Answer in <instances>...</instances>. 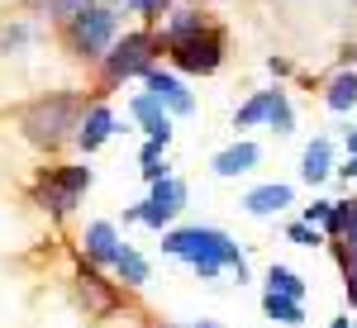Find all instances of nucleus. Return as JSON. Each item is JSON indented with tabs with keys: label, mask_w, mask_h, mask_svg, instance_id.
<instances>
[{
	"label": "nucleus",
	"mask_w": 357,
	"mask_h": 328,
	"mask_svg": "<svg viewBox=\"0 0 357 328\" xmlns=\"http://www.w3.org/2000/svg\"><path fill=\"white\" fill-rule=\"evenodd\" d=\"M162 252H167V257L191 262L205 281L220 276V272H234L238 281H248L243 252H238V243H234L224 228H172V233L162 238Z\"/></svg>",
	"instance_id": "1"
},
{
	"label": "nucleus",
	"mask_w": 357,
	"mask_h": 328,
	"mask_svg": "<svg viewBox=\"0 0 357 328\" xmlns=\"http://www.w3.org/2000/svg\"><path fill=\"white\" fill-rule=\"evenodd\" d=\"M77 124H82V100L77 95H48V100L29 105L20 129L33 148H57V143H67L77 134Z\"/></svg>",
	"instance_id": "2"
},
{
	"label": "nucleus",
	"mask_w": 357,
	"mask_h": 328,
	"mask_svg": "<svg viewBox=\"0 0 357 328\" xmlns=\"http://www.w3.org/2000/svg\"><path fill=\"white\" fill-rule=\"evenodd\" d=\"M114 33H119V15L110 5H77L67 15V38H72V48L82 57H105Z\"/></svg>",
	"instance_id": "3"
},
{
	"label": "nucleus",
	"mask_w": 357,
	"mask_h": 328,
	"mask_svg": "<svg viewBox=\"0 0 357 328\" xmlns=\"http://www.w3.org/2000/svg\"><path fill=\"white\" fill-rule=\"evenodd\" d=\"M86 191H91V166H57V171L38 176V200L53 214H67Z\"/></svg>",
	"instance_id": "4"
},
{
	"label": "nucleus",
	"mask_w": 357,
	"mask_h": 328,
	"mask_svg": "<svg viewBox=\"0 0 357 328\" xmlns=\"http://www.w3.org/2000/svg\"><path fill=\"white\" fill-rule=\"evenodd\" d=\"M167 53H172V62H176L181 72H200V77H210V72L224 62V38L205 24L200 33L181 38V43H167Z\"/></svg>",
	"instance_id": "5"
},
{
	"label": "nucleus",
	"mask_w": 357,
	"mask_h": 328,
	"mask_svg": "<svg viewBox=\"0 0 357 328\" xmlns=\"http://www.w3.org/2000/svg\"><path fill=\"white\" fill-rule=\"evenodd\" d=\"M153 33H124V38H114L110 53H105V77L110 81H124V77H138V72H148L153 67Z\"/></svg>",
	"instance_id": "6"
},
{
	"label": "nucleus",
	"mask_w": 357,
	"mask_h": 328,
	"mask_svg": "<svg viewBox=\"0 0 357 328\" xmlns=\"http://www.w3.org/2000/svg\"><path fill=\"white\" fill-rule=\"evenodd\" d=\"M143 77H148V91H143V95H153L167 114H191L195 109V95L176 81V77H167V72H158V67H148Z\"/></svg>",
	"instance_id": "7"
},
{
	"label": "nucleus",
	"mask_w": 357,
	"mask_h": 328,
	"mask_svg": "<svg viewBox=\"0 0 357 328\" xmlns=\"http://www.w3.org/2000/svg\"><path fill=\"white\" fill-rule=\"evenodd\" d=\"M110 134H119V129H114V114L105 105H91L82 114V124H77V134H72V138H77V148H82V153H96Z\"/></svg>",
	"instance_id": "8"
},
{
	"label": "nucleus",
	"mask_w": 357,
	"mask_h": 328,
	"mask_svg": "<svg viewBox=\"0 0 357 328\" xmlns=\"http://www.w3.org/2000/svg\"><path fill=\"white\" fill-rule=\"evenodd\" d=\"M119 247H124V238H119V228L114 224H91L86 228V257L96 262V267H114V257H119Z\"/></svg>",
	"instance_id": "9"
},
{
	"label": "nucleus",
	"mask_w": 357,
	"mask_h": 328,
	"mask_svg": "<svg viewBox=\"0 0 357 328\" xmlns=\"http://www.w3.org/2000/svg\"><path fill=\"white\" fill-rule=\"evenodd\" d=\"M134 119L138 124H143V129H148V138H153V143H172V114H167L162 105H158V100H153V95H134Z\"/></svg>",
	"instance_id": "10"
},
{
	"label": "nucleus",
	"mask_w": 357,
	"mask_h": 328,
	"mask_svg": "<svg viewBox=\"0 0 357 328\" xmlns=\"http://www.w3.org/2000/svg\"><path fill=\"white\" fill-rule=\"evenodd\" d=\"M291 200H296V195H291V186L272 181V186H257V191H248L243 210H248V214H257V219H267V214H281Z\"/></svg>",
	"instance_id": "11"
},
{
	"label": "nucleus",
	"mask_w": 357,
	"mask_h": 328,
	"mask_svg": "<svg viewBox=\"0 0 357 328\" xmlns=\"http://www.w3.org/2000/svg\"><path fill=\"white\" fill-rule=\"evenodd\" d=\"M257 143H234V148H224L220 157H215V176H243L257 166Z\"/></svg>",
	"instance_id": "12"
},
{
	"label": "nucleus",
	"mask_w": 357,
	"mask_h": 328,
	"mask_svg": "<svg viewBox=\"0 0 357 328\" xmlns=\"http://www.w3.org/2000/svg\"><path fill=\"white\" fill-rule=\"evenodd\" d=\"M329 157H333V143H329V138H314V143L305 148V157H301V176L310 181V186H319V181H324V176L333 171Z\"/></svg>",
	"instance_id": "13"
},
{
	"label": "nucleus",
	"mask_w": 357,
	"mask_h": 328,
	"mask_svg": "<svg viewBox=\"0 0 357 328\" xmlns=\"http://www.w3.org/2000/svg\"><path fill=\"white\" fill-rule=\"evenodd\" d=\"M324 105L333 109V114H348V109L357 105V72H338L329 81V91H324Z\"/></svg>",
	"instance_id": "14"
},
{
	"label": "nucleus",
	"mask_w": 357,
	"mask_h": 328,
	"mask_svg": "<svg viewBox=\"0 0 357 328\" xmlns=\"http://www.w3.org/2000/svg\"><path fill=\"white\" fill-rule=\"evenodd\" d=\"M148 205H158V210H167V214H176V210L186 205V186H181L176 176H162V181H153Z\"/></svg>",
	"instance_id": "15"
},
{
	"label": "nucleus",
	"mask_w": 357,
	"mask_h": 328,
	"mask_svg": "<svg viewBox=\"0 0 357 328\" xmlns=\"http://www.w3.org/2000/svg\"><path fill=\"white\" fill-rule=\"evenodd\" d=\"M262 309H267V319H276V324H286V328H296V324H305V309H301V300H286V295H262Z\"/></svg>",
	"instance_id": "16"
},
{
	"label": "nucleus",
	"mask_w": 357,
	"mask_h": 328,
	"mask_svg": "<svg viewBox=\"0 0 357 328\" xmlns=\"http://www.w3.org/2000/svg\"><path fill=\"white\" fill-rule=\"evenodd\" d=\"M114 272H119V281H124V286H148V262H143V257H138L129 243L119 247V257H114Z\"/></svg>",
	"instance_id": "17"
},
{
	"label": "nucleus",
	"mask_w": 357,
	"mask_h": 328,
	"mask_svg": "<svg viewBox=\"0 0 357 328\" xmlns=\"http://www.w3.org/2000/svg\"><path fill=\"white\" fill-rule=\"evenodd\" d=\"M267 124H272V134H291V129H296V109L286 100V91H272V100H267Z\"/></svg>",
	"instance_id": "18"
},
{
	"label": "nucleus",
	"mask_w": 357,
	"mask_h": 328,
	"mask_svg": "<svg viewBox=\"0 0 357 328\" xmlns=\"http://www.w3.org/2000/svg\"><path fill=\"white\" fill-rule=\"evenodd\" d=\"M267 290H272V295H286V300H301L305 281L291 272V267H272V272H267Z\"/></svg>",
	"instance_id": "19"
},
{
	"label": "nucleus",
	"mask_w": 357,
	"mask_h": 328,
	"mask_svg": "<svg viewBox=\"0 0 357 328\" xmlns=\"http://www.w3.org/2000/svg\"><path fill=\"white\" fill-rule=\"evenodd\" d=\"M200 29H205V19H200V15L176 10V15H172V24H167V43H181V38H191V33H200Z\"/></svg>",
	"instance_id": "20"
},
{
	"label": "nucleus",
	"mask_w": 357,
	"mask_h": 328,
	"mask_svg": "<svg viewBox=\"0 0 357 328\" xmlns=\"http://www.w3.org/2000/svg\"><path fill=\"white\" fill-rule=\"evenodd\" d=\"M267 100H272V91H257L243 109H238V119H234V129H252V124H262L267 119Z\"/></svg>",
	"instance_id": "21"
},
{
	"label": "nucleus",
	"mask_w": 357,
	"mask_h": 328,
	"mask_svg": "<svg viewBox=\"0 0 357 328\" xmlns=\"http://www.w3.org/2000/svg\"><path fill=\"white\" fill-rule=\"evenodd\" d=\"M348 219H353V205L333 200V205H329V219H324V233H329V238H343V233H348Z\"/></svg>",
	"instance_id": "22"
},
{
	"label": "nucleus",
	"mask_w": 357,
	"mask_h": 328,
	"mask_svg": "<svg viewBox=\"0 0 357 328\" xmlns=\"http://www.w3.org/2000/svg\"><path fill=\"white\" fill-rule=\"evenodd\" d=\"M286 238H291V243H301V247H319V243H324V233H319L314 224H291V228H286Z\"/></svg>",
	"instance_id": "23"
},
{
	"label": "nucleus",
	"mask_w": 357,
	"mask_h": 328,
	"mask_svg": "<svg viewBox=\"0 0 357 328\" xmlns=\"http://www.w3.org/2000/svg\"><path fill=\"white\" fill-rule=\"evenodd\" d=\"M329 205H333V200H314V205H305V219H301V224H314V228H319V224L329 219Z\"/></svg>",
	"instance_id": "24"
},
{
	"label": "nucleus",
	"mask_w": 357,
	"mask_h": 328,
	"mask_svg": "<svg viewBox=\"0 0 357 328\" xmlns=\"http://www.w3.org/2000/svg\"><path fill=\"white\" fill-rule=\"evenodd\" d=\"M29 38V29H10V33H0V48H20Z\"/></svg>",
	"instance_id": "25"
},
{
	"label": "nucleus",
	"mask_w": 357,
	"mask_h": 328,
	"mask_svg": "<svg viewBox=\"0 0 357 328\" xmlns=\"http://www.w3.org/2000/svg\"><path fill=\"white\" fill-rule=\"evenodd\" d=\"M153 162H162V143L148 138V143H143V166H153Z\"/></svg>",
	"instance_id": "26"
},
{
	"label": "nucleus",
	"mask_w": 357,
	"mask_h": 328,
	"mask_svg": "<svg viewBox=\"0 0 357 328\" xmlns=\"http://www.w3.org/2000/svg\"><path fill=\"white\" fill-rule=\"evenodd\" d=\"M143 15H158V10H167V0H134Z\"/></svg>",
	"instance_id": "27"
},
{
	"label": "nucleus",
	"mask_w": 357,
	"mask_h": 328,
	"mask_svg": "<svg viewBox=\"0 0 357 328\" xmlns=\"http://www.w3.org/2000/svg\"><path fill=\"white\" fill-rule=\"evenodd\" d=\"M348 157H357V129H348Z\"/></svg>",
	"instance_id": "28"
},
{
	"label": "nucleus",
	"mask_w": 357,
	"mask_h": 328,
	"mask_svg": "<svg viewBox=\"0 0 357 328\" xmlns=\"http://www.w3.org/2000/svg\"><path fill=\"white\" fill-rule=\"evenodd\" d=\"M343 176H348V181L357 176V157H348V166H343Z\"/></svg>",
	"instance_id": "29"
},
{
	"label": "nucleus",
	"mask_w": 357,
	"mask_h": 328,
	"mask_svg": "<svg viewBox=\"0 0 357 328\" xmlns=\"http://www.w3.org/2000/svg\"><path fill=\"white\" fill-rule=\"evenodd\" d=\"M348 300L357 304V276H348Z\"/></svg>",
	"instance_id": "30"
},
{
	"label": "nucleus",
	"mask_w": 357,
	"mask_h": 328,
	"mask_svg": "<svg viewBox=\"0 0 357 328\" xmlns=\"http://www.w3.org/2000/svg\"><path fill=\"white\" fill-rule=\"evenodd\" d=\"M329 328H353V319H333V324Z\"/></svg>",
	"instance_id": "31"
},
{
	"label": "nucleus",
	"mask_w": 357,
	"mask_h": 328,
	"mask_svg": "<svg viewBox=\"0 0 357 328\" xmlns=\"http://www.w3.org/2000/svg\"><path fill=\"white\" fill-rule=\"evenodd\" d=\"M348 276H357V252H353V257H348Z\"/></svg>",
	"instance_id": "32"
},
{
	"label": "nucleus",
	"mask_w": 357,
	"mask_h": 328,
	"mask_svg": "<svg viewBox=\"0 0 357 328\" xmlns=\"http://www.w3.org/2000/svg\"><path fill=\"white\" fill-rule=\"evenodd\" d=\"M343 62H357V48H348V53H343Z\"/></svg>",
	"instance_id": "33"
},
{
	"label": "nucleus",
	"mask_w": 357,
	"mask_h": 328,
	"mask_svg": "<svg viewBox=\"0 0 357 328\" xmlns=\"http://www.w3.org/2000/svg\"><path fill=\"white\" fill-rule=\"evenodd\" d=\"M195 328H220V324H195Z\"/></svg>",
	"instance_id": "34"
},
{
	"label": "nucleus",
	"mask_w": 357,
	"mask_h": 328,
	"mask_svg": "<svg viewBox=\"0 0 357 328\" xmlns=\"http://www.w3.org/2000/svg\"><path fill=\"white\" fill-rule=\"evenodd\" d=\"M353 328H357V324H353Z\"/></svg>",
	"instance_id": "35"
}]
</instances>
